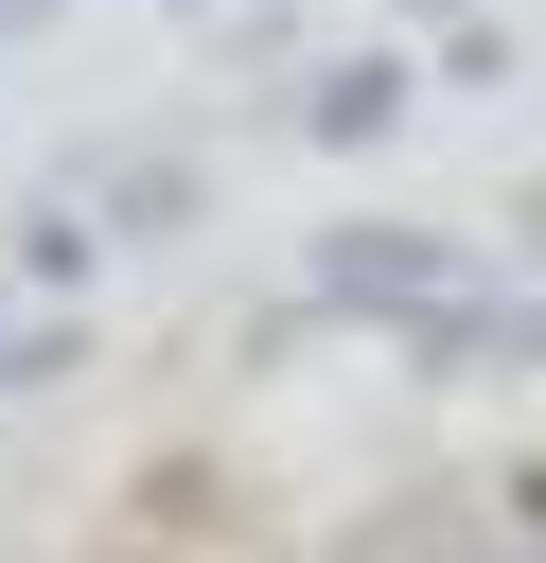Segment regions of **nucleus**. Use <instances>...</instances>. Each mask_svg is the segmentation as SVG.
Returning a JSON list of instances; mask_svg holds the SVG:
<instances>
[{"mask_svg":"<svg viewBox=\"0 0 546 563\" xmlns=\"http://www.w3.org/2000/svg\"><path fill=\"white\" fill-rule=\"evenodd\" d=\"M299 264H317V282H299L317 317H387V334H423L440 299H476V264H458V229H405V211H352V229H317Z\"/></svg>","mask_w":546,"mask_h":563,"instance_id":"1","label":"nucleus"},{"mask_svg":"<svg viewBox=\"0 0 546 563\" xmlns=\"http://www.w3.org/2000/svg\"><path fill=\"white\" fill-rule=\"evenodd\" d=\"M423 123V53H335L317 88H299V141L317 158H370V141H405Z\"/></svg>","mask_w":546,"mask_h":563,"instance_id":"2","label":"nucleus"},{"mask_svg":"<svg viewBox=\"0 0 546 563\" xmlns=\"http://www.w3.org/2000/svg\"><path fill=\"white\" fill-rule=\"evenodd\" d=\"M88 211H106V246H159V229H194V176L176 158H123V176H88Z\"/></svg>","mask_w":546,"mask_h":563,"instance_id":"3","label":"nucleus"},{"mask_svg":"<svg viewBox=\"0 0 546 563\" xmlns=\"http://www.w3.org/2000/svg\"><path fill=\"white\" fill-rule=\"evenodd\" d=\"M352 563H528V545H511L493 510H405V528H370Z\"/></svg>","mask_w":546,"mask_h":563,"instance_id":"4","label":"nucleus"},{"mask_svg":"<svg viewBox=\"0 0 546 563\" xmlns=\"http://www.w3.org/2000/svg\"><path fill=\"white\" fill-rule=\"evenodd\" d=\"M88 264H106V211H88V194H53V211H18V282H53V299H70Z\"/></svg>","mask_w":546,"mask_h":563,"instance_id":"5","label":"nucleus"},{"mask_svg":"<svg viewBox=\"0 0 546 563\" xmlns=\"http://www.w3.org/2000/svg\"><path fill=\"white\" fill-rule=\"evenodd\" d=\"M70 352H88V334H70V317H0V405H18V387H53V369H70Z\"/></svg>","mask_w":546,"mask_h":563,"instance_id":"6","label":"nucleus"},{"mask_svg":"<svg viewBox=\"0 0 546 563\" xmlns=\"http://www.w3.org/2000/svg\"><path fill=\"white\" fill-rule=\"evenodd\" d=\"M493 352H511V369H546V299H493Z\"/></svg>","mask_w":546,"mask_h":563,"instance_id":"7","label":"nucleus"},{"mask_svg":"<svg viewBox=\"0 0 546 563\" xmlns=\"http://www.w3.org/2000/svg\"><path fill=\"white\" fill-rule=\"evenodd\" d=\"M511 246H528V264H546V176H528V194H511Z\"/></svg>","mask_w":546,"mask_h":563,"instance_id":"8","label":"nucleus"},{"mask_svg":"<svg viewBox=\"0 0 546 563\" xmlns=\"http://www.w3.org/2000/svg\"><path fill=\"white\" fill-rule=\"evenodd\" d=\"M176 18H229V0H176Z\"/></svg>","mask_w":546,"mask_h":563,"instance_id":"9","label":"nucleus"}]
</instances>
